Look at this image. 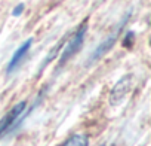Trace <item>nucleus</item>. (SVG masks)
Instances as JSON below:
<instances>
[{
  "instance_id": "obj_1",
  "label": "nucleus",
  "mask_w": 151,
  "mask_h": 146,
  "mask_svg": "<svg viewBox=\"0 0 151 146\" xmlns=\"http://www.w3.org/2000/svg\"><path fill=\"white\" fill-rule=\"evenodd\" d=\"M129 17H130V12L129 14H126L124 17H123V20L117 24V27L108 34V37L105 39V40H102L98 46H96V49L92 52V55H91V58H89V61H88V64H91V63H95V61H98L101 57H104L114 45H116V42H117V39H119V36H120V33H122V30H123V27H124V24L127 23V20H129Z\"/></svg>"
},
{
  "instance_id": "obj_9",
  "label": "nucleus",
  "mask_w": 151,
  "mask_h": 146,
  "mask_svg": "<svg viewBox=\"0 0 151 146\" xmlns=\"http://www.w3.org/2000/svg\"><path fill=\"white\" fill-rule=\"evenodd\" d=\"M104 146H107V145H104ZM111 146H113V145H111Z\"/></svg>"
},
{
  "instance_id": "obj_8",
  "label": "nucleus",
  "mask_w": 151,
  "mask_h": 146,
  "mask_svg": "<svg viewBox=\"0 0 151 146\" xmlns=\"http://www.w3.org/2000/svg\"><path fill=\"white\" fill-rule=\"evenodd\" d=\"M22 11H24V5L21 3V5H18V6L15 8V11H14V17H18L19 14H22Z\"/></svg>"
},
{
  "instance_id": "obj_3",
  "label": "nucleus",
  "mask_w": 151,
  "mask_h": 146,
  "mask_svg": "<svg viewBox=\"0 0 151 146\" xmlns=\"http://www.w3.org/2000/svg\"><path fill=\"white\" fill-rule=\"evenodd\" d=\"M25 107H27V103L25 101H19L2 119H0V139H2L5 134H8L12 128L18 127V119L21 118V115L25 110Z\"/></svg>"
},
{
  "instance_id": "obj_2",
  "label": "nucleus",
  "mask_w": 151,
  "mask_h": 146,
  "mask_svg": "<svg viewBox=\"0 0 151 146\" xmlns=\"http://www.w3.org/2000/svg\"><path fill=\"white\" fill-rule=\"evenodd\" d=\"M86 30H88V24H83L77 31L74 33V36L70 39V42L65 45V48H64V51H62V54H61V58H59V64H61V66L65 64L73 55H76V54L80 51V48H82V45H83V40H85Z\"/></svg>"
},
{
  "instance_id": "obj_4",
  "label": "nucleus",
  "mask_w": 151,
  "mask_h": 146,
  "mask_svg": "<svg viewBox=\"0 0 151 146\" xmlns=\"http://www.w3.org/2000/svg\"><path fill=\"white\" fill-rule=\"evenodd\" d=\"M130 85H132V76H123L111 90L110 93V103L113 106H117L119 103H122L124 100V97L127 96V93L130 91Z\"/></svg>"
},
{
  "instance_id": "obj_7",
  "label": "nucleus",
  "mask_w": 151,
  "mask_h": 146,
  "mask_svg": "<svg viewBox=\"0 0 151 146\" xmlns=\"http://www.w3.org/2000/svg\"><path fill=\"white\" fill-rule=\"evenodd\" d=\"M133 40H135V34H133V31H127L126 36H124V40H123V46L130 48V46L133 45Z\"/></svg>"
},
{
  "instance_id": "obj_6",
  "label": "nucleus",
  "mask_w": 151,
  "mask_h": 146,
  "mask_svg": "<svg viewBox=\"0 0 151 146\" xmlns=\"http://www.w3.org/2000/svg\"><path fill=\"white\" fill-rule=\"evenodd\" d=\"M61 146H89V137L83 133L70 136Z\"/></svg>"
},
{
  "instance_id": "obj_5",
  "label": "nucleus",
  "mask_w": 151,
  "mask_h": 146,
  "mask_svg": "<svg viewBox=\"0 0 151 146\" xmlns=\"http://www.w3.org/2000/svg\"><path fill=\"white\" fill-rule=\"evenodd\" d=\"M31 43H33V39L30 37V39H27L15 52H14V55H12V58H11V61H9V64H8V73H12L18 66H19V63L22 61V58L25 57V54L30 51V46H31Z\"/></svg>"
}]
</instances>
